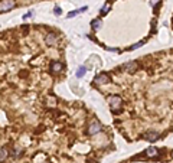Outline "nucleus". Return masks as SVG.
Masks as SVG:
<instances>
[{
    "label": "nucleus",
    "mask_w": 173,
    "mask_h": 163,
    "mask_svg": "<svg viewBox=\"0 0 173 163\" xmlns=\"http://www.w3.org/2000/svg\"><path fill=\"white\" fill-rule=\"evenodd\" d=\"M146 156L147 157H156L157 156V149L156 147H149L146 150Z\"/></svg>",
    "instance_id": "nucleus-10"
},
{
    "label": "nucleus",
    "mask_w": 173,
    "mask_h": 163,
    "mask_svg": "<svg viewBox=\"0 0 173 163\" xmlns=\"http://www.w3.org/2000/svg\"><path fill=\"white\" fill-rule=\"evenodd\" d=\"M86 9H88V7H86V6H84V7H81V9H78V10H72V12H69L68 13V19H71V17H74V16H77L79 12H84V10H86Z\"/></svg>",
    "instance_id": "nucleus-11"
},
{
    "label": "nucleus",
    "mask_w": 173,
    "mask_h": 163,
    "mask_svg": "<svg viewBox=\"0 0 173 163\" xmlns=\"http://www.w3.org/2000/svg\"><path fill=\"white\" fill-rule=\"evenodd\" d=\"M108 10H110V3H105V5L102 6V9H101V15L105 16V15L108 13Z\"/></svg>",
    "instance_id": "nucleus-13"
},
{
    "label": "nucleus",
    "mask_w": 173,
    "mask_h": 163,
    "mask_svg": "<svg viewBox=\"0 0 173 163\" xmlns=\"http://www.w3.org/2000/svg\"><path fill=\"white\" fill-rule=\"evenodd\" d=\"M101 129H102L101 123H98L97 120H94V121H91V124L88 126V129H86V134H88V136H94V134L100 133Z\"/></svg>",
    "instance_id": "nucleus-2"
},
{
    "label": "nucleus",
    "mask_w": 173,
    "mask_h": 163,
    "mask_svg": "<svg viewBox=\"0 0 173 163\" xmlns=\"http://www.w3.org/2000/svg\"><path fill=\"white\" fill-rule=\"evenodd\" d=\"M159 2H160V0H150V5H151V6H156Z\"/></svg>",
    "instance_id": "nucleus-17"
},
{
    "label": "nucleus",
    "mask_w": 173,
    "mask_h": 163,
    "mask_svg": "<svg viewBox=\"0 0 173 163\" xmlns=\"http://www.w3.org/2000/svg\"><path fill=\"white\" fill-rule=\"evenodd\" d=\"M108 103H110V107H111V111L113 113H120L121 111V105H123V100L121 97L118 95H111L110 100H108Z\"/></svg>",
    "instance_id": "nucleus-1"
},
{
    "label": "nucleus",
    "mask_w": 173,
    "mask_h": 163,
    "mask_svg": "<svg viewBox=\"0 0 173 163\" xmlns=\"http://www.w3.org/2000/svg\"><path fill=\"white\" fill-rule=\"evenodd\" d=\"M7 149L6 147H2V152H0V160H2V162H5L6 160V157H7Z\"/></svg>",
    "instance_id": "nucleus-12"
},
{
    "label": "nucleus",
    "mask_w": 173,
    "mask_h": 163,
    "mask_svg": "<svg viewBox=\"0 0 173 163\" xmlns=\"http://www.w3.org/2000/svg\"><path fill=\"white\" fill-rule=\"evenodd\" d=\"M85 72H86V69H85L84 66H81V68L78 69V71H77V77H78V78H81V77H84V74H85Z\"/></svg>",
    "instance_id": "nucleus-14"
},
{
    "label": "nucleus",
    "mask_w": 173,
    "mask_h": 163,
    "mask_svg": "<svg viewBox=\"0 0 173 163\" xmlns=\"http://www.w3.org/2000/svg\"><path fill=\"white\" fill-rule=\"evenodd\" d=\"M62 68H63V65H62L61 62H58V61L51 64V69H52L53 72H59V71H62Z\"/></svg>",
    "instance_id": "nucleus-8"
},
{
    "label": "nucleus",
    "mask_w": 173,
    "mask_h": 163,
    "mask_svg": "<svg viewBox=\"0 0 173 163\" xmlns=\"http://www.w3.org/2000/svg\"><path fill=\"white\" fill-rule=\"evenodd\" d=\"M15 0H2V5H0V12L2 13H6L9 10H12L15 7Z\"/></svg>",
    "instance_id": "nucleus-3"
},
{
    "label": "nucleus",
    "mask_w": 173,
    "mask_h": 163,
    "mask_svg": "<svg viewBox=\"0 0 173 163\" xmlns=\"http://www.w3.org/2000/svg\"><path fill=\"white\" fill-rule=\"evenodd\" d=\"M56 42H58V38H56L55 33H48L45 36V43L48 46H53V45H56Z\"/></svg>",
    "instance_id": "nucleus-5"
},
{
    "label": "nucleus",
    "mask_w": 173,
    "mask_h": 163,
    "mask_svg": "<svg viewBox=\"0 0 173 163\" xmlns=\"http://www.w3.org/2000/svg\"><path fill=\"white\" fill-rule=\"evenodd\" d=\"M141 45H143V42H139V43H136V45H133V46H131V49H137V48H140Z\"/></svg>",
    "instance_id": "nucleus-16"
},
{
    "label": "nucleus",
    "mask_w": 173,
    "mask_h": 163,
    "mask_svg": "<svg viewBox=\"0 0 173 163\" xmlns=\"http://www.w3.org/2000/svg\"><path fill=\"white\" fill-rule=\"evenodd\" d=\"M137 68H139L137 62H127V64L123 65V69H124V71H127V72H134Z\"/></svg>",
    "instance_id": "nucleus-6"
},
{
    "label": "nucleus",
    "mask_w": 173,
    "mask_h": 163,
    "mask_svg": "<svg viewBox=\"0 0 173 163\" xmlns=\"http://www.w3.org/2000/svg\"><path fill=\"white\" fill-rule=\"evenodd\" d=\"M143 137L146 138L147 142H156L157 138L160 137V133H157V131H153V130H150V131H146Z\"/></svg>",
    "instance_id": "nucleus-4"
},
{
    "label": "nucleus",
    "mask_w": 173,
    "mask_h": 163,
    "mask_svg": "<svg viewBox=\"0 0 173 163\" xmlns=\"http://www.w3.org/2000/svg\"><path fill=\"white\" fill-rule=\"evenodd\" d=\"M101 25H102V20H101V19H94V20L91 22V26H92L94 30H100V29H101Z\"/></svg>",
    "instance_id": "nucleus-9"
},
{
    "label": "nucleus",
    "mask_w": 173,
    "mask_h": 163,
    "mask_svg": "<svg viewBox=\"0 0 173 163\" xmlns=\"http://www.w3.org/2000/svg\"><path fill=\"white\" fill-rule=\"evenodd\" d=\"M55 104H56V98H55V97H49V98H48V105H49V107H53Z\"/></svg>",
    "instance_id": "nucleus-15"
},
{
    "label": "nucleus",
    "mask_w": 173,
    "mask_h": 163,
    "mask_svg": "<svg viewBox=\"0 0 173 163\" xmlns=\"http://www.w3.org/2000/svg\"><path fill=\"white\" fill-rule=\"evenodd\" d=\"M55 15H56V16L61 15V9H59V7H55Z\"/></svg>",
    "instance_id": "nucleus-18"
},
{
    "label": "nucleus",
    "mask_w": 173,
    "mask_h": 163,
    "mask_svg": "<svg viewBox=\"0 0 173 163\" xmlns=\"http://www.w3.org/2000/svg\"><path fill=\"white\" fill-rule=\"evenodd\" d=\"M30 16H32V12H29V13H26V15H25V16H23V19H25V20H26V19H29V17H30Z\"/></svg>",
    "instance_id": "nucleus-19"
},
{
    "label": "nucleus",
    "mask_w": 173,
    "mask_h": 163,
    "mask_svg": "<svg viewBox=\"0 0 173 163\" xmlns=\"http://www.w3.org/2000/svg\"><path fill=\"white\" fill-rule=\"evenodd\" d=\"M94 81H95L97 84H107V82H110V77H108L107 74H100V75L95 77Z\"/></svg>",
    "instance_id": "nucleus-7"
}]
</instances>
